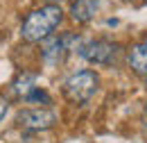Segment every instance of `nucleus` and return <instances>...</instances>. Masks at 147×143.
<instances>
[{
	"instance_id": "nucleus-1",
	"label": "nucleus",
	"mask_w": 147,
	"mask_h": 143,
	"mask_svg": "<svg viewBox=\"0 0 147 143\" xmlns=\"http://www.w3.org/2000/svg\"><path fill=\"white\" fill-rule=\"evenodd\" d=\"M61 18H63V12H61L59 5H45L41 9H34L23 20L20 36L25 41H32V43L41 41V39H48L52 34V30L61 23Z\"/></svg>"
},
{
	"instance_id": "nucleus-2",
	"label": "nucleus",
	"mask_w": 147,
	"mask_h": 143,
	"mask_svg": "<svg viewBox=\"0 0 147 143\" xmlns=\"http://www.w3.org/2000/svg\"><path fill=\"white\" fill-rule=\"evenodd\" d=\"M97 84H100V80H97V75L93 71H77L68 77L66 93H68V98H70L73 102L84 105V102H88L93 95H95Z\"/></svg>"
},
{
	"instance_id": "nucleus-3",
	"label": "nucleus",
	"mask_w": 147,
	"mask_h": 143,
	"mask_svg": "<svg viewBox=\"0 0 147 143\" xmlns=\"http://www.w3.org/2000/svg\"><path fill=\"white\" fill-rule=\"evenodd\" d=\"M118 52H120V46L107 39H95L82 46V57L91 64H113L118 59Z\"/></svg>"
},
{
	"instance_id": "nucleus-4",
	"label": "nucleus",
	"mask_w": 147,
	"mask_h": 143,
	"mask_svg": "<svg viewBox=\"0 0 147 143\" xmlns=\"http://www.w3.org/2000/svg\"><path fill=\"white\" fill-rule=\"evenodd\" d=\"M18 123L27 129H48L57 123V114L50 109H25L18 114Z\"/></svg>"
},
{
	"instance_id": "nucleus-5",
	"label": "nucleus",
	"mask_w": 147,
	"mask_h": 143,
	"mask_svg": "<svg viewBox=\"0 0 147 143\" xmlns=\"http://www.w3.org/2000/svg\"><path fill=\"white\" fill-rule=\"evenodd\" d=\"M102 9V0H75L70 7V16L77 23H88Z\"/></svg>"
},
{
	"instance_id": "nucleus-6",
	"label": "nucleus",
	"mask_w": 147,
	"mask_h": 143,
	"mask_svg": "<svg viewBox=\"0 0 147 143\" xmlns=\"http://www.w3.org/2000/svg\"><path fill=\"white\" fill-rule=\"evenodd\" d=\"M68 50H70L68 48V36H63V39H50L43 46V57H45L48 64H59Z\"/></svg>"
},
{
	"instance_id": "nucleus-7",
	"label": "nucleus",
	"mask_w": 147,
	"mask_h": 143,
	"mask_svg": "<svg viewBox=\"0 0 147 143\" xmlns=\"http://www.w3.org/2000/svg\"><path fill=\"white\" fill-rule=\"evenodd\" d=\"M129 66L138 75H145L147 73V39L140 41V43H136L129 50Z\"/></svg>"
},
{
	"instance_id": "nucleus-8",
	"label": "nucleus",
	"mask_w": 147,
	"mask_h": 143,
	"mask_svg": "<svg viewBox=\"0 0 147 143\" xmlns=\"http://www.w3.org/2000/svg\"><path fill=\"white\" fill-rule=\"evenodd\" d=\"M34 82H36V75H32V73H20L18 77H16V82H14V91L27 100V95L36 89Z\"/></svg>"
},
{
	"instance_id": "nucleus-9",
	"label": "nucleus",
	"mask_w": 147,
	"mask_h": 143,
	"mask_svg": "<svg viewBox=\"0 0 147 143\" xmlns=\"http://www.w3.org/2000/svg\"><path fill=\"white\" fill-rule=\"evenodd\" d=\"M5 114H7V98L0 95V121L5 118Z\"/></svg>"
},
{
	"instance_id": "nucleus-10",
	"label": "nucleus",
	"mask_w": 147,
	"mask_h": 143,
	"mask_svg": "<svg viewBox=\"0 0 147 143\" xmlns=\"http://www.w3.org/2000/svg\"><path fill=\"white\" fill-rule=\"evenodd\" d=\"M48 2H50V5H55V2H59V0H48Z\"/></svg>"
}]
</instances>
